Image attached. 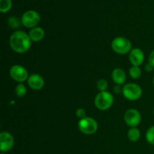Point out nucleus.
Returning <instances> with one entry per match:
<instances>
[{"instance_id":"1","label":"nucleus","mask_w":154,"mask_h":154,"mask_svg":"<svg viewBox=\"0 0 154 154\" xmlns=\"http://www.w3.org/2000/svg\"><path fill=\"white\" fill-rule=\"evenodd\" d=\"M9 43L12 50L19 54H23L31 48V39L29 36L23 31L14 32L10 37Z\"/></svg>"},{"instance_id":"2","label":"nucleus","mask_w":154,"mask_h":154,"mask_svg":"<svg viewBox=\"0 0 154 154\" xmlns=\"http://www.w3.org/2000/svg\"><path fill=\"white\" fill-rule=\"evenodd\" d=\"M113 103H114V96L109 92H101L95 99V105L96 108L101 111L108 110L112 106Z\"/></svg>"},{"instance_id":"3","label":"nucleus","mask_w":154,"mask_h":154,"mask_svg":"<svg viewBox=\"0 0 154 154\" xmlns=\"http://www.w3.org/2000/svg\"><path fill=\"white\" fill-rule=\"evenodd\" d=\"M111 47L113 51L119 54H126L132 51V44L130 41L123 37L114 38L111 44Z\"/></svg>"},{"instance_id":"4","label":"nucleus","mask_w":154,"mask_h":154,"mask_svg":"<svg viewBox=\"0 0 154 154\" xmlns=\"http://www.w3.org/2000/svg\"><path fill=\"white\" fill-rule=\"evenodd\" d=\"M78 127L81 132L85 135H93L97 131L98 123L94 119L84 117L80 120Z\"/></svg>"},{"instance_id":"5","label":"nucleus","mask_w":154,"mask_h":154,"mask_svg":"<svg viewBox=\"0 0 154 154\" xmlns=\"http://www.w3.org/2000/svg\"><path fill=\"white\" fill-rule=\"evenodd\" d=\"M123 94L129 100L135 101L139 99L142 95V90L138 85L135 84H127L123 87Z\"/></svg>"},{"instance_id":"6","label":"nucleus","mask_w":154,"mask_h":154,"mask_svg":"<svg viewBox=\"0 0 154 154\" xmlns=\"http://www.w3.org/2000/svg\"><path fill=\"white\" fill-rule=\"evenodd\" d=\"M21 22L28 28H34L40 22V16L35 11H27L23 14Z\"/></svg>"},{"instance_id":"7","label":"nucleus","mask_w":154,"mask_h":154,"mask_svg":"<svg viewBox=\"0 0 154 154\" xmlns=\"http://www.w3.org/2000/svg\"><path fill=\"white\" fill-rule=\"evenodd\" d=\"M10 75L14 81L17 82H23L28 78L26 69L19 65H15L10 69Z\"/></svg>"},{"instance_id":"8","label":"nucleus","mask_w":154,"mask_h":154,"mask_svg":"<svg viewBox=\"0 0 154 154\" xmlns=\"http://www.w3.org/2000/svg\"><path fill=\"white\" fill-rule=\"evenodd\" d=\"M141 120L140 113L135 109H129L124 115V120L126 124L130 127H136L138 126Z\"/></svg>"},{"instance_id":"9","label":"nucleus","mask_w":154,"mask_h":154,"mask_svg":"<svg viewBox=\"0 0 154 154\" xmlns=\"http://www.w3.org/2000/svg\"><path fill=\"white\" fill-rule=\"evenodd\" d=\"M14 140L11 134L3 132L0 134V150L2 152L9 151L13 147Z\"/></svg>"},{"instance_id":"10","label":"nucleus","mask_w":154,"mask_h":154,"mask_svg":"<svg viewBox=\"0 0 154 154\" xmlns=\"http://www.w3.org/2000/svg\"><path fill=\"white\" fill-rule=\"evenodd\" d=\"M144 54L141 49L134 48L129 54V60L134 66H139L144 63Z\"/></svg>"},{"instance_id":"11","label":"nucleus","mask_w":154,"mask_h":154,"mask_svg":"<svg viewBox=\"0 0 154 154\" xmlns=\"http://www.w3.org/2000/svg\"><path fill=\"white\" fill-rule=\"evenodd\" d=\"M28 84L32 90H39L45 85V81L40 75H32L28 78Z\"/></svg>"},{"instance_id":"12","label":"nucleus","mask_w":154,"mask_h":154,"mask_svg":"<svg viewBox=\"0 0 154 154\" xmlns=\"http://www.w3.org/2000/svg\"><path fill=\"white\" fill-rule=\"evenodd\" d=\"M45 31L41 27H34L32 29L29 33L30 39L32 42H40L45 37Z\"/></svg>"},{"instance_id":"13","label":"nucleus","mask_w":154,"mask_h":154,"mask_svg":"<svg viewBox=\"0 0 154 154\" xmlns=\"http://www.w3.org/2000/svg\"><path fill=\"white\" fill-rule=\"evenodd\" d=\"M112 79L118 85L123 84L126 79V73L121 69H114L112 72Z\"/></svg>"},{"instance_id":"14","label":"nucleus","mask_w":154,"mask_h":154,"mask_svg":"<svg viewBox=\"0 0 154 154\" xmlns=\"http://www.w3.org/2000/svg\"><path fill=\"white\" fill-rule=\"evenodd\" d=\"M140 131L137 128L134 127L129 129V132H128V137L129 139L132 141H137L140 138Z\"/></svg>"},{"instance_id":"15","label":"nucleus","mask_w":154,"mask_h":154,"mask_svg":"<svg viewBox=\"0 0 154 154\" xmlns=\"http://www.w3.org/2000/svg\"><path fill=\"white\" fill-rule=\"evenodd\" d=\"M11 8V0H0V11L3 13L7 12Z\"/></svg>"},{"instance_id":"16","label":"nucleus","mask_w":154,"mask_h":154,"mask_svg":"<svg viewBox=\"0 0 154 154\" xmlns=\"http://www.w3.org/2000/svg\"><path fill=\"white\" fill-rule=\"evenodd\" d=\"M129 75L134 79H137L141 76V71L138 66H132L129 70Z\"/></svg>"},{"instance_id":"17","label":"nucleus","mask_w":154,"mask_h":154,"mask_svg":"<svg viewBox=\"0 0 154 154\" xmlns=\"http://www.w3.org/2000/svg\"><path fill=\"white\" fill-rule=\"evenodd\" d=\"M21 23L22 22H20V20L16 17H11L8 19L9 26L13 29H17L20 26Z\"/></svg>"},{"instance_id":"18","label":"nucleus","mask_w":154,"mask_h":154,"mask_svg":"<svg viewBox=\"0 0 154 154\" xmlns=\"http://www.w3.org/2000/svg\"><path fill=\"white\" fill-rule=\"evenodd\" d=\"M15 93L18 97H23L26 93V88L23 84H20L17 86Z\"/></svg>"},{"instance_id":"19","label":"nucleus","mask_w":154,"mask_h":154,"mask_svg":"<svg viewBox=\"0 0 154 154\" xmlns=\"http://www.w3.org/2000/svg\"><path fill=\"white\" fill-rule=\"evenodd\" d=\"M146 138L150 144H154V126H152L147 130Z\"/></svg>"},{"instance_id":"20","label":"nucleus","mask_w":154,"mask_h":154,"mask_svg":"<svg viewBox=\"0 0 154 154\" xmlns=\"http://www.w3.org/2000/svg\"><path fill=\"white\" fill-rule=\"evenodd\" d=\"M108 82L105 79H101L97 82V87L101 92L105 91L107 90V88H108Z\"/></svg>"},{"instance_id":"21","label":"nucleus","mask_w":154,"mask_h":154,"mask_svg":"<svg viewBox=\"0 0 154 154\" xmlns=\"http://www.w3.org/2000/svg\"><path fill=\"white\" fill-rule=\"evenodd\" d=\"M86 112L84 111V109L83 108H79V109L77 110L76 111V116L77 117H80V118H84V116H85Z\"/></svg>"},{"instance_id":"22","label":"nucleus","mask_w":154,"mask_h":154,"mask_svg":"<svg viewBox=\"0 0 154 154\" xmlns=\"http://www.w3.org/2000/svg\"><path fill=\"white\" fill-rule=\"evenodd\" d=\"M149 64L151 65L154 68V51L151 52V54L149 56Z\"/></svg>"},{"instance_id":"23","label":"nucleus","mask_w":154,"mask_h":154,"mask_svg":"<svg viewBox=\"0 0 154 154\" xmlns=\"http://www.w3.org/2000/svg\"><path fill=\"white\" fill-rule=\"evenodd\" d=\"M153 66H152L150 64H149V63L145 66V69L147 72H150V71L153 70Z\"/></svg>"},{"instance_id":"24","label":"nucleus","mask_w":154,"mask_h":154,"mask_svg":"<svg viewBox=\"0 0 154 154\" xmlns=\"http://www.w3.org/2000/svg\"><path fill=\"white\" fill-rule=\"evenodd\" d=\"M114 90L116 93H120L121 92V89H120V87L119 86H117V87H114Z\"/></svg>"},{"instance_id":"25","label":"nucleus","mask_w":154,"mask_h":154,"mask_svg":"<svg viewBox=\"0 0 154 154\" xmlns=\"http://www.w3.org/2000/svg\"><path fill=\"white\" fill-rule=\"evenodd\" d=\"M153 85H154V78H153Z\"/></svg>"},{"instance_id":"26","label":"nucleus","mask_w":154,"mask_h":154,"mask_svg":"<svg viewBox=\"0 0 154 154\" xmlns=\"http://www.w3.org/2000/svg\"><path fill=\"white\" fill-rule=\"evenodd\" d=\"M153 114H154V110H153Z\"/></svg>"},{"instance_id":"27","label":"nucleus","mask_w":154,"mask_h":154,"mask_svg":"<svg viewBox=\"0 0 154 154\" xmlns=\"http://www.w3.org/2000/svg\"><path fill=\"white\" fill-rule=\"evenodd\" d=\"M1 154H5V153H1Z\"/></svg>"}]
</instances>
